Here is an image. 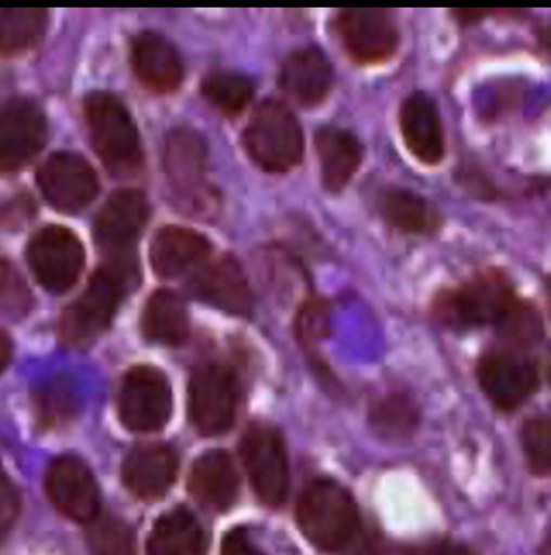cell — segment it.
I'll use <instances>...</instances> for the list:
<instances>
[{"label":"cell","instance_id":"cell-1","mask_svg":"<svg viewBox=\"0 0 551 555\" xmlns=\"http://www.w3.org/2000/svg\"><path fill=\"white\" fill-rule=\"evenodd\" d=\"M428 311L437 325L457 334L490 327L497 338L534 340L542 335L538 310L498 267L478 269L444 286L435 293Z\"/></svg>","mask_w":551,"mask_h":555},{"label":"cell","instance_id":"cell-2","mask_svg":"<svg viewBox=\"0 0 551 555\" xmlns=\"http://www.w3.org/2000/svg\"><path fill=\"white\" fill-rule=\"evenodd\" d=\"M534 344L497 338L482 350L474 366L479 390L492 408L511 414L525 405L541 386Z\"/></svg>","mask_w":551,"mask_h":555},{"label":"cell","instance_id":"cell-3","mask_svg":"<svg viewBox=\"0 0 551 555\" xmlns=\"http://www.w3.org/2000/svg\"><path fill=\"white\" fill-rule=\"evenodd\" d=\"M306 539L324 552H339L354 540L358 511L346 488L330 478L312 480L303 491L296 509Z\"/></svg>","mask_w":551,"mask_h":555},{"label":"cell","instance_id":"cell-4","mask_svg":"<svg viewBox=\"0 0 551 555\" xmlns=\"http://www.w3.org/2000/svg\"><path fill=\"white\" fill-rule=\"evenodd\" d=\"M85 116L94 151L112 172L126 175L142 163L136 124L126 106L114 95L95 92L85 103Z\"/></svg>","mask_w":551,"mask_h":555},{"label":"cell","instance_id":"cell-5","mask_svg":"<svg viewBox=\"0 0 551 555\" xmlns=\"http://www.w3.org/2000/svg\"><path fill=\"white\" fill-rule=\"evenodd\" d=\"M243 143L249 157L269 172L291 170L304 153V134L297 118L277 101H265L255 109Z\"/></svg>","mask_w":551,"mask_h":555},{"label":"cell","instance_id":"cell-6","mask_svg":"<svg viewBox=\"0 0 551 555\" xmlns=\"http://www.w3.org/2000/svg\"><path fill=\"white\" fill-rule=\"evenodd\" d=\"M125 269L130 268L108 262L94 272L61 318L60 335L64 341L84 343L110 325L123 296Z\"/></svg>","mask_w":551,"mask_h":555},{"label":"cell","instance_id":"cell-7","mask_svg":"<svg viewBox=\"0 0 551 555\" xmlns=\"http://www.w3.org/2000/svg\"><path fill=\"white\" fill-rule=\"evenodd\" d=\"M338 41L347 56L362 66L380 65L396 53L399 29L386 9H343L333 21Z\"/></svg>","mask_w":551,"mask_h":555},{"label":"cell","instance_id":"cell-8","mask_svg":"<svg viewBox=\"0 0 551 555\" xmlns=\"http://www.w3.org/2000/svg\"><path fill=\"white\" fill-rule=\"evenodd\" d=\"M171 405L169 383L158 369L139 365L123 377L117 410L127 429L134 433L159 430L170 417Z\"/></svg>","mask_w":551,"mask_h":555},{"label":"cell","instance_id":"cell-9","mask_svg":"<svg viewBox=\"0 0 551 555\" xmlns=\"http://www.w3.org/2000/svg\"><path fill=\"white\" fill-rule=\"evenodd\" d=\"M236 406V379L230 369L205 364L191 376L188 412L191 423L202 435L216 436L231 428Z\"/></svg>","mask_w":551,"mask_h":555},{"label":"cell","instance_id":"cell-10","mask_svg":"<svg viewBox=\"0 0 551 555\" xmlns=\"http://www.w3.org/2000/svg\"><path fill=\"white\" fill-rule=\"evenodd\" d=\"M30 270L48 292L62 294L78 280L85 263L84 247L78 237L61 225L37 231L27 245Z\"/></svg>","mask_w":551,"mask_h":555},{"label":"cell","instance_id":"cell-11","mask_svg":"<svg viewBox=\"0 0 551 555\" xmlns=\"http://www.w3.org/2000/svg\"><path fill=\"white\" fill-rule=\"evenodd\" d=\"M149 215L148 199L138 190H119L107 198L94 222V238L110 262L130 263V251Z\"/></svg>","mask_w":551,"mask_h":555},{"label":"cell","instance_id":"cell-12","mask_svg":"<svg viewBox=\"0 0 551 555\" xmlns=\"http://www.w3.org/2000/svg\"><path fill=\"white\" fill-rule=\"evenodd\" d=\"M37 182L44 198L64 212L84 209L99 192L98 177L91 165L71 152L50 155L37 172Z\"/></svg>","mask_w":551,"mask_h":555},{"label":"cell","instance_id":"cell-13","mask_svg":"<svg viewBox=\"0 0 551 555\" xmlns=\"http://www.w3.org/2000/svg\"><path fill=\"white\" fill-rule=\"evenodd\" d=\"M241 454L259 499L270 505L283 502L289 489V465L280 436L266 426L253 427L242 439Z\"/></svg>","mask_w":551,"mask_h":555},{"label":"cell","instance_id":"cell-14","mask_svg":"<svg viewBox=\"0 0 551 555\" xmlns=\"http://www.w3.org/2000/svg\"><path fill=\"white\" fill-rule=\"evenodd\" d=\"M48 126L41 108L27 99H14L0 108V171H15L43 147Z\"/></svg>","mask_w":551,"mask_h":555},{"label":"cell","instance_id":"cell-15","mask_svg":"<svg viewBox=\"0 0 551 555\" xmlns=\"http://www.w3.org/2000/svg\"><path fill=\"white\" fill-rule=\"evenodd\" d=\"M53 505L69 519L88 525L100 515V492L84 462L61 456L51 465L46 479Z\"/></svg>","mask_w":551,"mask_h":555},{"label":"cell","instance_id":"cell-16","mask_svg":"<svg viewBox=\"0 0 551 555\" xmlns=\"http://www.w3.org/2000/svg\"><path fill=\"white\" fill-rule=\"evenodd\" d=\"M398 120L411 155L424 165H438L445 155V139L435 100L423 91L412 92L401 103Z\"/></svg>","mask_w":551,"mask_h":555},{"label":"cell","instance_id":"cell-17","mask_svg":"<svg viewBox=\"0 0 551 555\" xmlns=\"http://www.w3.org/2000/svg\"><path fill=\"white\" fill-rule=\"evenodd\" d=\"M210 242L195 230L167 225L153 237L150 262L162 279L172 280L194 273L209 260Z\"/></svg>","mask_w":551,"mask_h":555},{"label":"cell","instance_id":"cell-18","mask_svg":"<svg viewBox=\"0 0 551 555\" xmlns=\"http://www.w3.org/2000/svg\"><path fill=\"white\" fill-rule=\"evenodd\" d=\"M189 288L197 299L229 313L244 314L252 307L246 278L229 257L205 262L191 274Z\"/></svg>","mask_w":551,"mask_h":555},{"label":"cell","instance_id":"cell-19","mask_svg":"<svg viewBox=\"0 0 551 555\" xmlns=\"http://www.w3.org/2000/svg\"><path fill=\"white\" fill-rule=\"evenodd\" d=\"M333 82L332 67L317 47H304L292 52L284 61L279 83L284 94L303 107L321 104L329 95Z\"/></svg>","mask_w":551,"mask_h":555},{"label":"cell","instance_id":"cell-20","mask_svg":"<svg viewBox=\"0 0 551 555\" xmlns=\"http://www.w3.org/2000/svg\"><path fill=\"white\" fill-rule=\"evenodd\" d=\"M178 469L175 451L164 444H143L126 456L121 477L126 488L137 498L154 501L172 485Z\"/></svg>","mask_w":551,"mask_h":555},{"label":"cell","instance_id":"cell-21","mask_svg":"<svg viewBox=\"0 0 551 555\" xmlns=\"http://www.w3.org/2000/svg\"><path fill=\"white\" fill-rule=\"evenodd\" d=\"M315 146L324 189L341 192L361 166L363 145L350 130L324 126L316 133Z\"/></svg>","mask_w":551,"mask_h":555},{"label":"cell","instance_id":"cell-22","mask_svg":"<svg viewBox=\"0 0 551 555\" xmlns=\"http://www.w3.org/2000/svg\"><path fill=\"white\" fill-rule=\"evenodd\" d=\"M130 59L137 78L155 92H170L182 80L183 66L176 48L156 33L139 34L132 41Z\"/></svg>","mask_w":551,"mask_h":555},{"label":"cell","instance_id":"cell-23","mask_svg":"<svg viewBox=\"0 0 551 555\" xmlns=\"http://www.w3.org/2000/svg\"><path fill=\"white\" fill-rule=\"evenodd\" d=\"M367 422L383 440L407 442L421 426L422 410L414 395L402 389H389L374 396L369 402Z\"/></svg>","mask_w":551,"mask_h":555},{"label":"cell","instance_id":"cell-24","mask_svg":"<svg viewBox=\"0 0 551 555\" xmlns=\"http://www.w3.org/2000/svg\"><path fill=\"white\" fill-rule=\"evenodd\" d=\"M164 164L169 181L183 196L195 201L205 191L206 149L195 132L172 131L166 140Z\"/></svg>","mask_w":551,"mask_h":555},{"label":"cell","instance_id":"cell-25","mask_svg":"<svg viewBox=\"0 0 551 555\" xmlns=\"http://www.w3.org/2000/svg\"><path fill=\"white\" fill-rule=\"evenodd\" d=\"M238 488L236 470L227 452L210 450L193 463L189 491L200 503L223 509L235 500Z\"/></svg>","mask_w":551,"mask_h":555},{"label":"cell","instance_id":"cell-26","mask_svg":"<svg viewBox=\"0 0 551 555\" xmlns=\"http://www.w3.org/2000/svg\"><path fill=\"white\" fill-rule=\"evenodd\" d=\"M206 540L197 519L176 508L154 524L146 542V555H205Z\"/></svg>","mask_w":551,"mask_h":555},{"label":"cell","instance_id":"cell-27","mask_svg":"<svg viewBox=\"0 0 551 555\" xmlns=\"http://www.w3.org/2000/svg\"><path fill=\"white\" fill-rule=\"evenodd\" d=\"M381 212L386 224L401 234H427L439 225L432 203L407 188H388L382 195Z\"/></svg>","mask_w":551,"mask_h":555},{"label":"cell","instance_id":"cell-28","mask_svg":"<svg viewBox=\"0 0 551 555\" xmlns=\"http://www.w3.org/2000/svg\"><path fill=\"white\" fill-rule=\"evenodd\" d=\"M141 327L144 336L155 343L176 346L189 333V319L182 299L172 291H155L146 300Z\"/></svg>","mask_w":551,"mask_h":555},{"label":"cell","instance_id":"cell-29","mask_svg":"<svg viewBox=\"0 0 551 555\" xmlns=\"http://www.w3.org/2000/svg\"><path fill=\"white\" fill-rule=\"evenodd\" d=\"M47 23L42 9H0V51L9 55L27 51L41 39Z\"/></svg>","mask_w":551,"mask_h":555},{"label":"cell","instance_id":"cell-30","mask_svg":"<svg viewBox=\"0 0 551 555\" xmlns=\"http://www.w3.org/2000/svg\"><path fill=\"white\" fill-rule=\"evenodd\" d=\"M205 99L227 116L241 114L254 94L252 82L238 74L217 72L206 76L202 82Z\"/></svg>","mask_w":551,"mask_h":555},{"label":"cell","instance_id":"cell-31","mask_svg":"<svg viewBox=\"0 0 551 555\" xmlns=\"http://www.w3.org/2000/svg\"><path fill=\"white\" fill-rule=\"evenodd\" d=\"M87 526L92 555H136L132 534L121 520L100 514Z\"/></svg>","mask_w":551,"mask_h":555},{"label":"cell","instance_id":"cell-32","mask_svg":"<svg viewBox=\"0 0 551 555\" xmlns=\"http://www.w3.org/2000/svg\"><path fill=\"white\" fill-rule=\"evenodd\" d=\"M526 464L536 476H547L551 464V426L546 415L526 418L520 430Z\"/></svg>","mask_w":551,"mask_h":555},{"label":"cell","instance_id":"cell-33","mask_svg":"<svg viewBox=\"0 0 551 555\" xmlns=\"http://www.w3.org/2000/svg\"><path fill=\"white\" fill-rule=\"evenodd\" d=\"M329 306L321 299H312L307 302L298 317V334L300 339L308 343H316L329 333L330 321Z\"/></svg>","mask_w":551,"mask_h":555},{"label":"cell","instance_id":"cell-34","mask_svg":"<svg viewBox=\"0 0 551 555\" xmlns=\"http://www.w3.org/2000/svg\"><path fill=\"white\" fill-rule=\"evenodd\" d=\"M27 291L13 268L0 259V306L20 310L26 307Z\"/></svg>","mask_w":551,"mask_h":555},{"label":"cell","instance_id":"cell-35","mask_svg":"<svg viewBox=\"0 0 551 555\" xmlns=\"http://www.w3.org/2000/svg\"><path fill=\"white\" fill-rule=\"evenodd\" d=\"M18 495L0 465V537L13 525L18 513Z\"/></svg>","mask_w":551,"mask_h":555},{"label":"cell","instance_id":"cell-36","mask_svg":"<svg viewBox=\"0 0 551 555\" xmlns=\"http://www.w3.org/2000/svg\"><path fill=\"white\" fill-rule=\"evenodd\" d=\"M221 555H265L242 529L230 531L223 539Z\"/></svg>","mask_w":551,"mask_h":555},{"label":"cell","instance_id":"cell-37","mask_svg":"<svg viewBox=\"0 0 551 555\" xmlns=\"http://www.w3.org/2000/svg\"><path fill=\"white\" fill-rule=\"evenodd\" d=\"M410 555H474L467 547L452 541H434L417 547Z\"/></svg>","mask_w":551,"mask_h":555},{"label":"cell","instance_id":"cell-38","mask_svg":"<svg viewBox=\"0 0 551 555\" xmlns=\"http://www.w3.org/2000/svg\"><path fill=\"white\" fill-rule=\"evenodd\" d=\"M11 356V346L8 337L0 332V374L5 369Z\"/></svg>","mask_w":551,"mask_h":555}]
</instances>
